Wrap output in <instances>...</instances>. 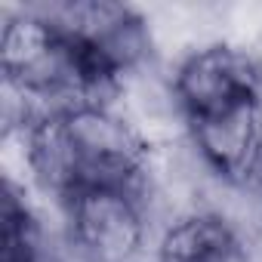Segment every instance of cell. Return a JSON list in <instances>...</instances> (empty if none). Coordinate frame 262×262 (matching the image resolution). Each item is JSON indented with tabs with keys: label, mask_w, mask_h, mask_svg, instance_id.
Instances as JSON below:
<instances>
[{
	"label": "cell",
	"mask_w": 262,
	"mask_h": 262,
	"mask_svg": "<svg viewBox=\"0 0 262 262\" xmlns=\"http://www.w3.org/2000/svg\"><path fill=\"white\" fill-rule=\"evenodd\" d=\"M158 262H253L234 222L216 210L176 216L158 244Z\"/></svg>",
	"instance_id": "8992f818"
},
{
	"label": "cell",
	"mask_w": 262,
	"mask_h": 262,
	"mask_svg": "<svg viewBox=\"0 0 262 262\" xmlns=\"http://www.w3.org/2000/svg\"><path fill=\"white\" fill-rule=\"evenodd\" d=\"M37 10L71 43L74 56L102 96L114 93L126 74L142 71L148 62L151 34L133 7L108 0H68Z\"/></svg>",
	"instance_id": "7a4b0ae2"
},
{
	"label": "cell",
	"mask_w": 262,
	"mask_h": 262,
	"mask_svg": "<svg viewBox=\"0 0 262 262\" xmlns=\"http://www.w3.org/2000/svg\"><path fill=\"white\" fill-rule=\"evenodd\" d=\"M188 142L204 170L247 188L262 164V105H244L216 117L185 123Z\"/></svg>",
	"instance_id": "5b68a950"
},
{
	"label": "cell",
	"mask_w": 262,
	"mask_h": 262,
	"mask_svg": "<svg viewBox=\"0 0 262 262\" xmlns=\"http://www.w3.org/2000/svg\"><path fill=\"white\" fill-rule=\"evenodd\" d=\"M25 164L62 201L99 185H139L148 142L139 123L111 102H74L22 129Z\"/></svg>",
	"instance_id": "6da1fadb"
},
{
	"label": "cell",
	"mask_w": 262,
	"mask_h": 262,
	"mask_svg": "<svg viewBox=\"0 0 262 262\" xmlns=\"http://www.w3.org/2000/svg\"><path fill=\"white\" fill-rule=\"evenodd\" d=\"M253 188H259V194H262V164H259V170H256V176H253V182H250Z\"/></svg>",
	"instance_id": "52a82bcc"
},
{
	"label": "cell",
	"mask_w": 262,
	"mask_h": 262,
	"mask_svg": "<svg viewBox=\"0 0 262 262\" xmlns=\"http://www.w3.org/2000/svg\"><path fill=\"white\" fill-rule=\"evenodd\" d=\"M65 204L68 250L77 262H136L148 241V210L139 185L83 188Z\"/></svg>",
	"instance_id": "3957f363"
},
{
	"label": "cell",
	"mask_w": 262,
	"mask_h": 262,
	"mask_svg": "<svg viewBox=\"0 0 262 262\" xmlns=\"http://www.w3.org/2000/svg\"><path fill=\"white\" fill-rule=\"evenodd\" d=\"M170 90L182 123L216 117L244 105H262V65L247 50L207 43L176 65Z\"/></svg>",
	"instance_id": "277c9868"
}]
</instances>
